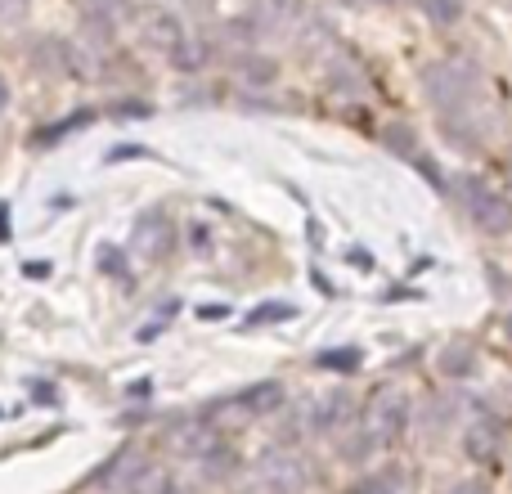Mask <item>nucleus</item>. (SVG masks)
Here are the masks:
<instances>
[{
  "label": "nucleus",
  "mask_w": 512,
  "mask_h": 494,
  "mask_svg": "<svg viewBox=\"0 0 512 494\" xmlns=\"http://www.w3.org/2000/svg\"><path fill=\"white\" fill-rule=\"evenodd\" d=\"M405 418H409V405L396 387H382L369 396L364 405V432H369L373 445H396L405 436Z\"/></svg>",
  "instance_id": "1"
},
{
  "label": "nucleus",
  "mask_w": 512,
  "mask_h": 494,
  "mask_svg": "<svg viewBox=\"0 0 512 494\" xmlns=\"http://www.w3.org/2000/svg\"><path fill=\"white\" fill-rule=\"evenodd\" d=\"M468 212L472 221H477V230L486 234H512V198L504 194V189L486 185V180H472L468 185Z\"/></svg>",
  "instance_id": "2"
},
{
  "label": "nucleus",
  "mask_w": 512,
  "mask_h": 494,
  "mask_svg": "<svg viewBox=\"0 0 512 494\" xmlns=\"http://www.w3.org/2000/svg\"><path fill=\"white\" fill-rule=\"evenodd\" d=\"M131 252L140 256V261H162V256L171 252V221H167V212H149L140 225H135Z\"/></svg>",
  "instance_id": "3"
},
{
  "label": "nucleus",
  "mask_w": 512,
  "mask_h": 494,
  "mask_svg": "<svg viewBox=\"0 0 512 494\" xmlns=\"http://www.w3.org/2000/svg\"><path fill=\"white\" fill-rule=\"evenodd\" d=\"M468 459L477 463H495L499 450H504V423L499 418H477V423L468 427Z\"/></svg>",
  "instance_id": "4"
},
{
  "label": "nucleus",
  "mask_w": 512,
  "mask_h": 494,
  "mask_svg": "<svg viewBox=\"0 0 512 494\" xmlns=\"http://www.w3.org/2000/svg\"><path fill=\"white\" fill-rule=\"evenodd\" d=\"M149 41L158 45V50H167L176 63H185V68H194V63H198V54L185 50V32H180V23H176L171 14L149 18Z\"/></svg>",
  "instance_id": "5"
},
{
  "label": "nucleus",
  "mask_w": 512,
  "mask_h": 494,
  "mask_svg": "<svg viewBox=\"0 0 512 494\" xmlns=\"http://www.w3.org/2000/svg\"><path fill=\"white\" fill-rule=\"evenodd\" d=\"M472 72L468 68H432L427 72V90H432L441 104H459L463 95H472Z\"/></svg>",
  "instance_id": "6"
},
{
  "label": "nucleus",
  "mask_w": 512,
  "mask_h": 494,
  "mask_svg": "<svg viewBox=\"0 0 512 494\" xmlns=\"http://www.w3.org/2000/svg\"><path fill=\"white\" fill-rule=\"evenodd\" d=\"M252 14H256V23H261V27H270V32H283L288 23H297L301 0H256Z\"/></svg>",
  "instance_id": "7"
},
{
  "label": "nucleus",
  "mask_w": 512,
  "mask_h": 494,
  "mask_svg": "<svg viewBox=\"0 0 512 494\" xmlns=\"http://www.w3.org/2000/svg\"><path fill=\"white\" fill-rule=\"evenodd\" d=\"M279 400H283V387L279 382H261V387H252V391H243L239 400H234V414H265V409H279Z\"/></svg>",
  "instance_id": "8"
},
{
  "label": "nucleus",
  "mask_w": 512,
  "mask_h": 494,
  "mask_svg": "<svg viewBox=\"0 0 512 494\" xmlns=\"http://www.w3.org/2000/svg\"><path fill=\"white\" fill-rule=\"evenodd\" d=\"M265 481H274L279 490H297V481H301V463L292 459V454H283V450H274V454H265Z\"/></svg>",
  "instance_id": "9"
},
{
  "label": "nucleus",
  "mask_w": 512,
  "mask_h": 494,
  "mask_svg": "<svg viewBox=\"0 0 512 494\" xmlns=\"http://www.w3.org/2000/svg\"><path fill=\"white\" fill-rule=\"evenodd\" d=\"M346 418H351V396H324V400H319L315 423L324 427V432H337Z\"/></svg>",
  "instance_id": "10"
},
{
  "label": "nucleus",
  "mask_w": 512,
  "mask_h": 494,
  "mask_svg": "<svg viewBox=\"0 0 512 494\" xmlns=\"http://www.w3.org/2000/svg\"><path fill=\"white\" fill-rule=\"evenodd\" d=\"M472 360H477V351L472 346H445L441 351V369L445 373H454V378H463V373H472Z\"/></svg>",
  "instance_id": "11"
},
{
  "label": "nucleus",
  "mask_w": 512,
  "mask_h": 494,
  "mask_svg": "<svg viewBox=\"0 0 512 494\" xmlns=\"http://www.w3.org/2000/svg\"><path fill=\"white\" fill-rule=\"evenodd\" d=\"M382 140H387V144H396V153H400V158H409V162H423V158H418V140L405 131V126H387V131H382Z\"/></svg>",
  "instance_id": "12"
},
{
  "label": "nucleus",
  "mask_w": 512,
  "mask_h": 494,
  "mask_svg": "<svg viewBox=\"0 0 512 494\" xmlns=\"http://www.w3.org/2000/svg\"><path fill=\"white\" fill-rule=\"evenodd\" d=\"M423 9H427V18H432V23H459L463 0H423Z\"/></svg>",
  "instance_id": "13"
},
{
  "label": "nucleus",
  "mask_w": 512,
  "mask_h": 494,
  "mask_svg": "<svg viewBox=\"0 0 512 494\" xmlns=\"http://www.w3.org/2000/svg\"><path fill=\"white\" fill-rule=\"evenodd\" d=\"M319 364H324V369H355V364H360V351H324Z\"/></svg>",
  "instance_id": "14"
},
{
  "label": "nucleus",
  "mask_w": 512,
  "mask_h": 494,
  "mask_svg": "<svg viewBox=\"0 0 512 494\" xmlns=\"http://www.w3.org/2000/svg\"><path fill=\"white\" fill-rule=\"evenodd\" d=\"M81 5H86L90 18H113V14H122L126 0H81Z\"/></svg>",
  "instance_id": "15"
},
{
  "label": "nucleus",
  "mask_w": 512,
  "mask_h": 494,
  "mask_svg": "<svg viewBox=\"0 0 512 494\" xmlns=\"http://www.w3.org/2000/svg\"><path fill=\"white\" fill-rule=\"evenodd\" d=\"M292 315V306H261V310H252L248 315V324H265V319H288Z\"/></svg>",
  "instance_id": "16"
},
{
  "label": "nucleus",
  "mask_w": 512,
  "mask_h": 494,
  "mask_svg": "<svg viewBox=\"0 0 512 494\" xmlns=\"http://www.w3.org/2000/svg\"><path fill=\"white\" fill-rule=\"evenodd\" d=\"M27 14V0H0V23H18Z\"/></svg>",
  "instance_id": "17"
},
{
  "label": "nucleus",
  "mask_w": 512,
  "mask_h": 494,
  "mask_svg": "<svg viewBox=\"0 0 512 494\" xmlns=\"http://www.w3.org/2000/svg\"><path fill=\"white\" fill-rule=\"evenodd\" d=\"M355 494H391V486L373 477V481H360V486H355Z\"/></svg>",
  "instance_id": "18"
},
{
  "label": "nucleus",
  "mask_w": 512,
  "mask_h": 494,
  "mask_svg": "<svg viewBox=\"0 0 512 494\" xmlns=\"http://www.w3.org/2000/svg\"><path fill=\"white\" fill-rule=\"evenodd\" d=\"M450 494H486V486H481V481H463V486H454Z\"/></svg>",
  "instance_id": "19"
},
{
  "label": "nucleus",
  "mask_w": 512,
  "mask_h": 494,
  "mask_svg": "<svg viewBox=\"0 0 512 494\" xmlns=\"http://www.w3.org/2000/svg\"><path fill=\"white\" fill-rule=\"evenodd\" d=\"M0 239H9V212L0 207Z\"/></svg>",
  "instance_id": "20"
},
{
  "label": "nucleus",
  "mask_w": 512,
  "mask_h": 494,
  "mask_svg": "<svg viewBox=\"0 0 512 494\" xmlns=\"http://www.w3.org/2000/svg\"><path fill=\"white\" fill-rule=\"evenodd\" d=\"M5 104H9V86H5V77H0V113H5Z\"/></svg>",
  "instance_id": "21"
},
{
  "label": "nucleus",
  "mask_w": 512,
  "mask_h": 494,
  "mask_svg": "<svg viewBox=\"0 0 512 494\" xmlns=\"http://www.w3.org/2000/svg\"><path fill=\"white\" fill-rule=\"evenodd\" d=\"M167 494H198V490H189V486H171Z\"/></svg>",
  "instance_id": "22"
},
{
  "label": "nucleus",
  "mask_w": 512,
  "mask_h": 494,
  "mask_svg": "<svg viewBox=\"0 0 512 494\" xmlns=\"http://www.w3.org/2000/svg\"><path fill=\"white\" fill-rule=\"evenodd\" d=\"M378 5H387V0H378Z\"/></svg>",
  "instance_id": "23"
}]
</instances>
